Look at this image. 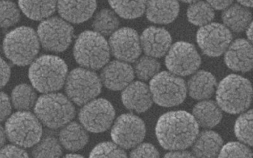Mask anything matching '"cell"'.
<instances>
[{"label": "cell", "mask_w": 253, "mask_h": 158, "mask_svg": "<svg viewBox=\"0 0 253 158\" xmlns=\"http://www.w3.org/2000/svg\"><path fill=\"white\" fill-rule=\"evenodd\" d=\"M223 140L220 134L213 131L198 133L192 146V155L197 158H214L223 146Z\"/></svg>", "instance_id": "cell-23"}, {"label": "cell", "mask_w": 253, "mask_h": 158, "mask_svg": "<svg viewBox=\"0 0 253 158\" xmlns=\"http://www.w3.org/2000/svg\"><path fill=\"white\" fill-rule=\"evenodd\" d=\"M253 90L250 81L238 75H229L217 87V106L226 113L239 114L245 112L251 104Z\"/></svg>", "instance_id": "cell-3"}, {"label": "cell", "mask_w": 253, "mask_h": 158, "mask_svg": "<svg viewBox=\"0 0 253 158\" xmlns=\"http://www.w3.org/2000/svg\"><path fill=\"white\" fill-rule=\"evenodd\" d=\"M140 45L146 55L160 58L167 54L172 43L169 32L162 28H147L140 36Z\"/></svg>", "instance_id": "cell-17"}, {"label": "cell", "mask_w": 253, "mask_h": 158, "mask_svg": "<svg viewBox=\"0 0 253 158\" xmlns=\"http://www.w3.org/2000/svg\"><path fill=\"white\" fill-rule=\"evenodd\" d=\"M62 146L55 137H45L38 143L33 149L32 155L35 158H58L61 156Z\"/></svg>", "instance_id": "cell-34"}, {"label": "cell", "mask_w": 253, "mask_h": 158, "mask_svg": "<svg viewBox=\"0 0 253 158\" xmlns=\"http://www.w3.org/2000/svg\"><path fill=\"white\" fill-rule=\"evenodd\" d=\"M59 139L65 149L76 152L86 146L89 136L82 125L73 122L63 126L59 134Z\"/></svg>", "instance_id": "cell-24"}, {"label": "cell", "mask_w": 253, "mask_h": 158, "mask_svg": "<svg viewBox=\"0 0 253 158\" xmlns=\"http://www.w3.org/2000/svg\"><path fill=\"white\" fill-rule=\"evenodd\" d=\"M146 2L147 0H109L115 14L126 20L141 17L146 11Z\"/></svg>", "instance_id": "cell-28"}, {"label": "cell", "mask_w": 253, "mask_h": 158, "mask_svg": "<svg viewBox=\"0 0 253 158\" xmlns=\"http://www.w3.org/2000/svg\"><path fill=\"white\" fill-rule=\"evenodd\" d=\"M20 20V11L15 3L9 0L0 1V28L8 29Z\"/></svg>", "instance_id": "cell-35"}, {"label": "cell", "mask_w": 253, "mask_h": 158, "mask_svg": "<svg viewBox=\"0 0 253 158\" xmlns=\"http://www.w3.org/2000/svg\"><path fill=\"white\" fill-rule=\"evenodd\" d=\"M214 18V9L207 2H198L192 3L187 9V19L195 26H206Z\"/></svg>", "instance_id": "cell-30"}, {"label": "cell", "mask_w": 253, "mask_h": 158, "mask_svg": "<svg viewBox=\"0 0 253 158\" xmlns=\"http://www.w3.org/2000/svg\"><path fill=\"white\" fill-rule=\"evenodd\" d=\"M115 112L110 102L94 99L84 105L79 112V120L86 131L101 133L107 131L115 119Z\"/></svg>", "instance_id": "cell-11"}, {"label": "cell", "mask_w": 253, "mask_h": 158, "mask_svg": "<svg viewBox=\"0 0 253 158\" xmlns=\"http://www.w3.org/2000/svg\"><path fill=\"white\" fill-rule=\"evenodd\" d=\"M5 131L10 141L22 148L35 146L42 135L41 122L35 115L26 111L11 115L7 121Z\"/></svg>", "instance_id": "cell-8"}, {"label": "cell", "mask_w": 253, "mask_h": 158, "mask_svg": "<svg viewBox=\"0 0 253 158\" xmlns=\"http://www.w3.org/2000/svg\"><path fill=\"white\" fill-rule=\"evenodd\" d=\"M235 134L237 138L251 146L253 145V111H247L237 119L235 124Z\"/></svg>", "instance_id": "cell-32"}, {"label": "cell", "mask_w": 253, "mask_h": 158, "mask_svg": "<svg viewBox=\"0 0 253 158\" xmlns=\"http://www.w3.org/2000/svg\"><path fill=\"white\" fill-rule=\"evenodd\" d=\"M19 7L31 20H43L55 12L57 0H19Z\"/></svg>", "instance_id": "cell-27"}, {"label": "cell", "mask_w": 253, "mask_h": 158, "mask_svg": "<svg viewBox=\"0 0 253 158\" xmlns=\"http://www.w3.org/2000/svg\"><path fill=\"white\" fill-rule=\"evenodd\" d=\"M146 125L139 117L132 114H124L117 118L111 131L114 143L129 149L141 143L146 136Z\"/></svg>", "instance_id": "cell-12"}, {"label": "cell", "mask_w": 253, "mask_h": 158, "mask_svg": "<svg viewBox=\"0 0 253 158\" xmlns=\"http://www.w3.org/2000/svg\"><path fill=\"white\" fill-rule=\"evenodd\" d=\"M109 46L115 58L126 63H134L141 54L138 34L131 28L117 29L111 35Z\"/></svg>", "instance_id": "cell-15"}, {"label": "cell", "mask_w": 253, "mask_h": 158, "mask_svg": "<svg viewBox=\"0 0 253 158\" xmlns=\"http://www.w3.org/2000/svg\"><path fill=\"white\" fill-rule=\"evenodd\" d=\"M3 50L7 58L14 64L19 66L31 64L39 52L38 35L32 28H17L5 36Z\"/></svg>", "instance_id": "cell-6"}, {"label": "cell", "mask_w": 253, "mask_h": 158, "mask_svg": "<svg viewBox=\"0 0 253 158\" xmlns=\"http://www.w3.org/2000/svg\"><path fill=\"white\" fill-rule=\"evenodd\" d=\"M253 23H250V24L247 26L246 30V35H247V39H248V41L250 42H252L253 41Z\"/></svg>", "instance_id": "cell-45"}, {"label": "cell", "mask_w": 253, "mask_h": 158, "mask_svg": "<svg viewBox=\"0 0 253 158\" xmlns=\"http://www.w3.org/2000/svg\"><path fill=\"white\" fill-rule=\"evenodd\" d=\"M27 152L20 146L8 145L0 149V158H28Z\"/></svg>", "instance_id": "cell-39"}, {"label": "cell", "mask_w": 253, "mask_h": 158, "mask_svg": "<svg viewBox=\"0 0 253 158\" xmlns=\"http://www.w3.org/2000/svg\"><path fill=\"white\" fill-rule=\"evenodd\" d=\"M219 158H252L253 152L246 145L238 142H230L222 146Z\"/></svg>", "instance_id": "cell-37"}, {"label": "cell", "mask_w": 253, "mask_h": 158, "mask_svg": "<svg viewBox=\"0 0 253 158\" xmlns=\"http://www.w3.org/2000/svg\"><path fill=\"white\" fill-rule=\"evenodd\" d=\"M159 152L151 143H139L130 154L131 158H158Z\"/></svg>", "instance_id": "cell-38"}, {"label": "cell", "mask_w": 253, "mask_h": 158, "mask_svg": "<svg viewBox=\"0 0 253 158\" xmlns=\"http://www.w3.org/2000/svg\"><path fill=\"white\" fill-rule=\"evenodd\" d=\"M119 24V20L114 11L103 9L97 13L94 17L92 27L94 32L103 36H107L115 32Z\"/></svg>", "instance_id": "cell-31"}, {"label": "cell", "mask_w": 253, "mask_h": 158, "mask_svg": "<svg viewBox=\"0 0 253 158\" xmlns=\"http://www.w3.org/2000/svg\"><path fill=\"white\" fill-rule=\"evenodd\" d=\"M197 42L203 53L208 57L222 55L232 40L229 29L220 23H210L197 32Z\"/></svg>", "instance_id": "cell-14"}, {"label": "cell", "mask_w": 253, "mask_h": 158, "mask_svg": "<svg viewBox=\"0 0 253 158\" xmlns=\"http://www.w3.org/2000/svg\"><path fill=\"white\" fill-rule=\"evenodd\" d=\"M125 151L112 142L97 145L90 153V158H126Z\"/></svg>", "instance_id": "cell-36"}, {"label": "cell", "mask_w": 253, "mask_h": 158, "mask_svg": "<svg viewBox=\"0 0 253 158\" xmlns=\"http://www.w3.org/2000/svg\"><path fill=\"white\" fill-rule=\"evenodd\" d=\"M66 158H84L82 155H79V154H68L66 155Z\"/></svg>", "instance_id": "cell-47"}, {"label": "cell", "mask_w": 253, "mask_h": 158, "mask_svg": "<svg viewBox=\"0 0 253 158\" xmlns=\"http://www.w3.org/2000/svg\"><path fill=\"white\" fill-rule=\"evenodd\" d=\"M167 54L166 66L171 73L177 76L192 75L201 66V57L198 51L193 45L188 42H176Z\"/></svg>", "instance_id": "cell-13"}, {"label": "cell", "mask_w": 253, "mask_h": 158, "mask_svg": "<svg viewBox=\"0 0 253 158\" xmlns=\"http://www.w3.org/2000/svg\"><path fill=\"white\" fill-rule=\"evenodd\" d=\"M237 2L240 5L247 7V8H252V6H253V0H237Z\"/></svg>", "instance_id": "cell-46"}, {"label": "cell", "mask_w": 253, "mask_h": 158, "mask_svg": "<svg viewBox=\"0 0 253 158\" xmlns=\"http://www.w3.org/2000/svg\"><path fill=\"white\" fill-rule=\"evenodd\" d=\"M145 11L152 23L169 24L178 16L180 5L177 0H147Z\"/></svg>", "instance_id": "cell-21"}, {"label": "cell", "mask_w": 253, "mask_h": 158, "mask_svg": "<svg viewBox=\"0 0 253 158\" xmlns=\"http://www.w3.org/2000/svg\"><path fill=\"white\" fill-rule=\"evenodd\" d=\"M165 158H194V155L186 149L171 150L164 155Z\"/></svg>", "instance_id": "cell-43"}, {"label": "cell", "mask_w": 253, "mask_h": 158, "mask_svg": "<svg viewBox=\"0 0 253 158\" xmlns=\"http://www.w3.org/2000/svg\"><path fill=\"white\" fill-rule=\"evenodd\" d=\"M74 57L77 63L83 67L98 70L109 62V43L103 35L93 31H85L77 38L74 46Z\"/></svg>", "instance_id": "cell-4"}, {"label": "cell", "mask_w": 253, "mask_h": 158, "mask_svg": "<svg viewBox=\"0 0 253 158\" xmlns=\"http://www.w3.org/2000/svg\"><path fill=\"white\" fill-rule=\"evenodd\" d=\"M11 103L5 93L0 91V122L5 120L11 115Z\"/></svg>", "instance_id": "cell-40"}, {"label": "cell", "mask_w": 253, "mask_h": 158, "mask_svg": "<svg viewBox=\"0 0 253 158\" xmlns=\"http://www.w3.org/2000/svg\"><path fill=\"white\" fill-rule=\"evenodd\" d=\"M252 14L247 7L238 4L230 5L223 11L222 20L224 26L235 33H240L250 24Z\"/></svg>", "instance_id": "cell-26"}, {"label": "cell", "mask_w": 253, "mask_h": 158, "mask_svg": "<svg viewBox=\"0 0 253 158\" xmlns=\"http://www.w3.org/2000/svg\"><path fill=\"white\" fill-rule=\"evenodd\" d=\"M35 112L41 123L52 129L62 128L75 118V109L71 100L59 93H47L35 105Z\"/></svg>", "instance_id": "cell-5"}, {"label": "cell", "mask_w": 253, "mask_h": 158, "mask_svg": "<svg viewBox=\"0 0 253 158\" xmlns=\"http://www.w3.org/2000/svg\"><path fill=\"white\" fill-rule=\"evenodd\" d=\"M57 8L63 20L68 23H84L89 20L96 8V0H57Z\"/></svg>", "instance_id": "cell-18"}, {"label": "cell", "mask_w": 253, "mask_h": 158, "mask_svg": "<svg viewBox=\"0 0 253 158\" xmlns=\"http://www.w3.org/2000/svg\"><path fill=\"white\" fill-rule=\"evenodd\" d=\"M103 68L100 80L108 89L112 91L124 89L134 79V69L126 62L115 60Z\"/></svg>", "instance_id": "cell-16"}, {"label": "cell", "mask_w": 253, "mask_h": 158, "mask_svg": "<svg viewBox=\"0 0 253 158\" xmlns=\"http://www.w3.org/2000/svg\"><path fill=\"white\" fill-rule=\"evenodd\" d=\"M225 63L235 72H250L253 68V47L247 40L237 39L225 51Z\"/></svg>", "instance_id": "cell-19"}, {"label": "cell", "mask_w": 253, "mask_h": 158, "mask_svg": "<svg viewBox=\"0 0 253 158\" xmlns=\"http://www.w3.org/2000/svg\"><path fill=\"white\" fill-rule=\"evenodd\" d=\"M183 2H185V3H189L192 4L194 3V2H198L199 0H180Z\"/></svg>", "instance_id": "cell-48"}, {"label": "cell", "mask_w": 253, "mask_h": 158, "mask_svg": "<svg viewBox=\"0 0 253 158\" xmlns=\"http://www.w3.org/2000/svg\"><path fill=\"white\" fill-rule=\"evenodd\" d=\"M11 78V68L9 65L0 57V88H2L8 84Z\"/></svg>", "instance_id": "cell-41"}, {"label": "cell", "mask_w": 253, "mask_h": 158, "mask_svg": "<svg viewBox=\"0 0 253 158\" xmlns=\"http://www.w3.org/2000/svg\"><path fill=\"white\" fill-rule=\"evenodd\" d=\"M134 66V73L139 79L143 81H147L152 79L157 75L161 69V64L159 62L149 56H144L141 58L136 60Z\"/></svg>", "instance_id": "cell-33"}, {"label": "cell", "mask_w": 253, "mask_h": 158, "mask_svg": "<svg viewBox=\"0 0 253 158\" xmlns=\"http://www.w3.org/2000/svg\"><path fill=\"white\" fill-rule=\"evenodd\" d=\"M152 100L162 107L181 104L187 94L185 81L171 72H162L152 78L149 85Z\"/></svg>", "instance_id": "cell-7"}, {"label": "cell", "mask_w": 253, "mask_h": 158, "mask_svg": "<svg viewBox=\"0 0 253 158\" xmlns=\"http://www.w3.org/2000/svg\"><path fill=\"white\" fill-rule=\"evenodd\" d=\"M121 100L126 109L137 113L146 112L152 105L149 87L142 82H134L127 85L122 94Z\"/></svg>", "instance_id": "cell-20"}, {"label": "cell", "mask_w": 253, "mask_h": 158, "mask_svg": "<svg viewBox=\"0 0 253 158\" xmlns=\"http://www.w3.org/2000/svg\"><path fill=\"white\" fill-rule=\"evenodd\" d=\"M5 140H6V134H5V129L0 125V149L5 144Z\"/></svg>", "instance_id": "cell-44"}, {"label": "cell", "mask_w": 253, "mask_h": 158, "mask_svg": "<svg viewBox=\"0 0 253 158\" xmlns=\"http://www.w3.org/2000/svg\"><path fill=\"white\" fill-rule=\"evenodd\" d=\"M193 117L198 125L203 128H214L218 125L223 118L221 109L211 100H204L193 108Z\"/></svg>", "instance_id": "cell-25"}, {"label": "cell", "mask_w": 253, "mask_h": 158, "mask_svg": "<svg viewBox=\"0 0 253 158\" xmlns=\"http://www.w3.org/2000/svg\"><path fill=\"white\" fill-rule=\"evenodd\" d=\"M37 35L40 44L45 50L60 53L70 46L73 40L74 29L63 18L48 17L39 25Z\"/></svg>", "instance_id": "cell-10"}, {"label": "cell", "mask_w": 253, "mask_h": 158, "mask_svg": "<svg viewBox=\"0 0 253 158\" xmlns=\"http://www.w3.org/2000/svg\"><path fill=\"white\" fill-rule=\"evenodd\" d=\"M67 75V65L57 56H41L35 59L29 68V77L32 86L44 94L60 90Z\"/></svg>", "instance_id": "cell-2"}, {"label": "cell", "mask_w": 253, "mask_h": 158, "mask_svg": "<svg viewBox=\"0 0 253 158\" xmlns=\"http://www.w3.org/2000/svg\"><path fill=\"white\" fill-rule=\"evenodd\" d=\"M233 0H207V3L214 10L222 11L230 6Z\"/></svg>", "instance_id": "cell-42"}, {"label": "cell", "mask_w": 253, "mask_h": 158, "mask_svg": "<svg viewBox=\"0 0 253 158\" xmlns=\"http://www.w3.org/2000/svg\"><path fill=\"white\" fill-rule=\"evenodd\" d=\"M65 84L68 98L78 106H84L94 100L102 90V82L98 75L85 68L72 70L67 75Z\"/></svg>", "instance_id": "cell-9"}, {"label": "cell", "mask_w": 253, "mask_h": 158, "mask_svg": "<svg viewBox=\"0 0 253 158\" xmlns=\"http://www.w3.org/2000/svg\"><path fill=\"white\" fill-rule=\"evenodd\" d=\"M36 101L37 95L35 90L27 84H20L13 90L11 103L18 110H29L35 106Z\"/></svg>", "instance_id": "cell-29"}, {"label": "cell", "mask_w": 253, "mask_h": 158, "mask_svg": "<svg viewBox=\"0 0 253 158\" xmlns=\"http://www.w3.org/2000/svg\"><path fill=\"white\" fill-rule=\"evenodd\" d=\"M155 133L164 149L169 151L186 149L196 139L199 125L189 112L174 111L160 117Z\"/></svg>", "instance_id": "cell-1"}, {"label": "cell", "mask_w": 253, "mask_h": 158, "mask_svg": "<svg viewBox=\"0 0 253 158\" xmlns=\"http://www.w3.org/2000/svg\"><path fill=\"white\" fill-rule=\"evenodd\" d=\"M217 86L215 77L207 71L195 72L189 79L186 88L192 98L198 100H207L214 94Z\"/></svg>", "instance_id": "cell-22"}]
</instances>
